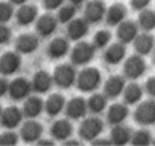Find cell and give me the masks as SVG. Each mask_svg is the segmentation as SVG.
<instances>
[{
    "label": "cell",
    "mask_w": 155,
    "mask_h": 146,
    "mask_svg": "<svg viewBox=\"0 0 155 146\" xmlns=\"http://www.w3.org/2000/svg\"><path fill=\"white\" fill-rule=\"evenodd\" d=\"M101 72L97 69V68H92V66H87L84 68L80 74H77V89L80 92H95L100 86H101Z\"/></svg>",
    "instance_id": "obj_1"
},
{
    "label": "cell",
    "mask_w": 155,
    "mask_h": 146,
    "mask_svg": "<svg viewBox=\"0 0 155 146\" xmlns=\"http://www.w3.org/2000/svg\"><path fill=\"white\" fill-rule=\"evenodd\" d=\"M53 81L60 89H69L77 81V71L75 65L72 63H62L54 68L53 72Z\"/></svg>",
    "instance_id": "obj_2"
},
{
    "label": "cell",
    "mask_w": 155,
    "mask_h": 146,
    "mask_svg": "<svg viewBox=\"0 0 155 146\" xmlns=\"http://www.w3.org/2000/svg\"><path fill=\"white\" fill-rule=\"evenodd\" d=\"M95 51H97V47L94 45V42L91 44L86 41H77L74 48L69 51L71 63L75 66H84L89 62H92V59L95 57Z\"/></svg>",
    "instance_id": "obj_3"
},
{
    "label": "cell",
    "mask_w": 155,
    "mask_h": 146,
    "mask_svg": "<svg viewBox=\"0 0 155 146\" xmlns=\"http://www.w3.org/2000/svg\"><path fill=\"white\" fill-rule=\"evenodd\" d=\"M103 131H104V122L101 118H98V114H94V116H89V118L83 119L80 127H78V136L84 142L95 140L97 137H100V134Z\"/></svg>",
    "instance_id": "obj_4"
},
{
    "label": "cell",
    "mask_w": 155,
    "mask_h": 146,
    "mask_svg": "<svg viewBox=\"0 0 155 146\" xmlns=\"http://www.w3.org/2000/svg\"><path fill=\"white\" fill-rule=\"evenodd\" d=\"M148 69L146 60L140 54H133L124 62V75L128 80H139L140 77L145 75Z\"/></svg>",
    "instance_id": "obj_5"
},
{
    "label": "cell",
    "mask_w": 155,
    "mask_h": 146,
    "mask_svg": "<svg viewBox=\"0 0 155 146\" xmlns=\"http://www.w3.org/2000/svg\"><path fill=\"white\" fill-rule=\"evenodd\" d=\"M134 121L142 127H151L155 125V99H146L142 101L136 111H134Z\"/></svg>",
    "instance_id": "obj_6"
},
{
    "label": "cell",
    "mask_w": 155,
    "mask_h": 146,
    "mask_svg": "<svg viewBox=\"0 0 155 146\" xmlns=\"http://www.w3.org/2000/svg\"><path fill=\"white\" fill-rule=\"evenodd\" d=\"M42 134H44V127L35 118H27V121L20 125V137L26 143L38 142L39 139H42Z\"/></svg>",
    "instance_id": "obj_7"
},
{
    "label": "cell",
    "mask_w": 155,
    "mask_h": 146,
    "mask_svg": "<svg viewBox=\"0 0 155 146\" xmlns=\"http://www.w3.org/2000/svg\"><path fill=\"white\" fill-rule=\"evenodd\" d=\"M21 54L15 50V51H6L0 56V74L5 77L14 75L15 72L20 71L21 68Z\"/></svg>",
    "instance_id": "obj_8"
},
{
    "label": "cell",
    "mask_w": 155,
    "mask_h": 146,
    "mask_svg": "<svg viewBox=\"0 0 155 146\" xmlns=\"http://www.w3.org/2000/svg\"><path fill=\"white\" fill-rule=\"evenodd\" d=\"M32 81L26 77H17L9 83V97L12 101H24L32 94Z\"/></svg>",
    "instance_id": "obj_9"
},
{
    "label": "cell",
    "mask_w": 155,
    "mask_h": 146,
    "mask_svg": "<svg viewBox=\"0 0 155 146\" xmlns=\"http://www.w3.org/2000/svg\"><path fill=\"white\" fill-rule=\"evenodd\" d=\"M23 119H24L23 108H20L17 105H11V107L3 108L2 116H0V124L6 130H14L23 124Z\"/></svg>",
    "instance_id": "obj_10"
},
{
    "label": "cell",
    "mask_w": 155,
    "mask_h": 146,
    "mask_svg": "<svg viewBox=\"0 0 155 146\" xmlns=\"http://www.w3.org/2000/svg\"><path fill=\"white\" fill-rule=\"evenodd\" d=\"M105 12L107 6L104 0H89L84 8V18L89 21V24H97L105 18Z\"/></svg>",
    "instance_id": "obj_11"
},
{
    "label": "cell",
    "mask_w": 155,
    "mask_h": 146,
    "mask_svg": "<svg viewBox=\"0 0 155 146\" xmlns=\"http://www.w3.org/2000/svg\"><path fill=\"white\" fill-rule=\"evenodd\" d=\"M57 26H59L57 17L50 14V12H47V14H44V15L36 18V33L41 38L51 36L53 33L57 30Z\"/></svg>",
    "instance_id": "obj_12"
},
{
    "label": "cell",
    "mask_w": 155,
    "mask_h": 146,
    "mask_svg": "<svg viewBox=\"0 0 155 146\" xmlns=\"http://www.w3.org/2000/svg\"><path fill=\"white\" fill-rule=\"evenodd\" d=\"M87 101L81 97H74L71 98L66 105H65V113H66V118H69L71 121H78L81 118L86 116L87 113Z\"/></svg>",
    "instance_id": "obj_13"
},
{
    "label": "cell",
    "mask_w": 155,
    "mask_h": 146,
    "mask_svg": "<svg viewBox=\"0 0 155 146\" xmlns=\"http://www.w3.org/2000/svg\"><path fill=\"white\" fill-rule=\"evenodd\" d=\"M69 41H81L89 33V21L86 18H72L66 27Z\"/></svg>",
    "instance_id": "obj_14"
},
{
    "label": "cell",
    "mask_w": 155,
    "mask_h": 146,
    "mask_svg": "<svg viewBox=\"0 0 155 146\" xmlns=\"http://www.w3.org/2000/svg\"><path fill=\"white\" fill-rule=\"evenodd\" d=\"M139 24L133 20H124L119 26H117V30H116V36L120 42L124 44H130V42H134V39L137 38L139 35Z\"/></svg>",
    "instance_id": "obj_15"
},
{
    "label": "cell",
    "mask_w": 155,
    "mask_h": 146,
    "mask_svg": "<svg viewBox=\"0 0 155 146\" xmlns=\"http://www.w3.org/2000/svg\"><path fill=\"white\" fill-rule=\"evenodd\" d=\"M39 47V35L35 33H23L15 41V50L20 54H32Z\"/></svg>",
    "instance_id": "obj_16"
},
{
    "label": "cell",
    "mask_w": 155,
    "mask_h": 146,
    "mask_svg": "<svg viewBox=\"0 0 155 146\" xmlns=\"http://www.w3.org/2000/svg\"><path fill=\"white\" fill-rule=\"evenodd\" d=\"M128 116H130V108L127 102H114L107 110V122L111 127L124 124Z\"/></svg>",
    "instance_id": "obj_17"
},
{
    "label": "cell",
    "mask_w": 155,
    "mask_h": 146,
    "mask_svg": "<svg viewBox=\"0 0 155 146\" xmlns=\"http://www.w3.org/2000/svg\"><path fill=\"white\" fill-rule=\"evenodd\" d=\"M125 80H127L125 75H111L107 78L104 85V94L107 95L108 99H114L124 94V89L127 86Z\"/></svg>",
    "instance_id": "obj_18"
},
{
    "label": "cell",
    "mask_w": 155,
    "mask_h": 146,
    "mask_svg": "<svg viewBox=\"0 0 155 146\" xmlns=\"http://www.w3.org/2000/svg\"><path fill=\"white\" fill-rule=\"evenodd\" d=\"M51 137L57 142H65L68 139H71L72 133H74V127L71 124V119H57L51 125Z\"/></svg>",
    "instance_id": "obj_19"
},
{
    "label": "cell",
    "mask_w": 155,
    "mask_h": 146,
    "mask_svg": "<svg viewBox=\"0 0 155 146\" xmlns=\"http://www.w3.org/2000/svg\"><path fill=\"white\" fill-rule=\"evenodd\" d=\"M125 56H127V47L120 41L108 45L104 51V60H105L107 65H111V66L119 65L125 59Z\"/></svg>",
    "instance_id": "obj_20"
},
{
    "label": "cell",
    "mask_w": 155,
    "mask_h": 146,
    "mask_svg": "<svg viewBox=\"0 0 155 146\" xmlns=\"http://www.w3.org/2000/svg\"><path fill=\"white\" fill-rule=\"evenodd\" d=\"M127 6L124 3H113L110 8H107L105 12V23L111 27H117L124 20H127Z\"/></svg>",
    "instance_id": "obj_21"
},
{
    "label": "cell",
    "mask_w": 155,
    "mask_h": 146,
    "mask_svg": "<svg viewBox=\"0 0 155 146\" xmlns=\"http://www.w3.org/2000/svg\"><path fill=\"white\" fill-rule=\"evenodd\" d=\"M131 137H133V130L124 124L119 125H113L111 128V134H110V140L111 145L116 146H125L131 143Z\"/></svg>",
    "instance_id": "obj_22"
},
{
    "label": "cell",
    "mask_w": 155,
    "mask_h": 146,
    "mask_svg": "<svg viewBox=\"0 0 155 146\" xmlns=\"http://www.w3.org/2000/svg\"><path fill=\"white\" fill-rule=\"evenodd\" d=\"M53 74L41 69L38 71L33 78H32V88H33V92L36 94H47L53 86Z\"/></svg>",
    "instance_id": "obj_23"
},
{
    "label": "cell",
    "mask_w": 155,
    "mask_h": 146,
    "mask_svg": "<svg viewBox=\"0 0 155 146\" xmlns=\"http://www.w3.org/2000/svg\"><path fill=\"white\" fill-rule=\"evenodd\" d=\"M44 105H45V101H42L41 97L29 95L24 99V104H23L24 118H38L44 111Z\"/></svg>",
    "instance_id": "obj_24"
},
{
    "label": "cell",
    "mask_w": 155,
    "mask_h": 146,
    "mask_svg": "<svg viewBox=\"0 0 155 146\" xmlns=\"http://www.w3.org/2000/svg\"><path fill=\"white\" fill-rule=\"evenodd\" d=\"M38 18V8L35 5H21L15 14V20L18 23V26H30L33 21H36Z\"/></svg>",
    "instance_id": "obj_25"
},
{
    "label": "cell",
    "mask_w": 155,
    "mask_h": 146,
    "mask_svg": "<svg viewBox=\"0 0 155 146\" xmlns=\"http://www.w3.org/2000/svg\"><path fill=\"white\" fill-rule=\"evenodd\" d=\"M155 48V38L149 32L139 33L137 38L134 39V50L140 56H148L151 54Z\"/></svg>",
    "instance_id": "obj_26"
},
{
    "label": "cell",
    "mask_w": 155,
    "mask_h": 146,
    "mask_svg": "<svg viewBox=\"0 0 155 146\" xmlns=\"http://www.w3.org/2000/svg\"><path fill=\"white\" fill-rule=\"evenodd\" d=\"M69 53V39L66 38H54L53 41H50L48 47H47V54L50 59H62Z\"/></svg>",
    "instance_id": "obj_27"
},
{
    "label": "cell",
    "mask_w": 155,
    "mask_h": 146,
    "mask_svg": "<svg viewBox=\"0 0 155 146\" xmlns=\"http://www.w3.org/2000/svg\"><path fill=\"white\" fill-rule=\"evenodd\" d=\"M65 105H66V101L63 95L60 94H51L50 97L45 99V105H44V110L48 116H59L63 110H65Z\"/></svg>",
    "instance_id": "obj_28"
},
{
    "label": "cell",
    "mask_w": 155,
    "mask_h": 146,
    "mask_svg": "<svg viewBox=\"0 0 155 146\" xmlns=\"http://www.w3.org/2000/svg\"><path fill=\"white\" fill-rule=\"evenodd\" d=\"M143 92H145V89L139 83H136V80H133V83L127 85L125 89H124V94H122L124 95V101L128 105L139 104L142 101V98H143Z\"/></svg>",
    "instance_id": "obj_29"
},
{
    "label": "cell",
    "mask_w": 155,
    "mask_h": 146,
    "mask_svg": "<svg viewBox=\"0 0 155 146\" xmlns=\"http://www.w3.org/2000/svg\"><path fill=\"white\" fill-rule=\"evenodd\" d=\"M107 101H108V98H107L105 94L95 92L87 99V110L92 114H101L104 110L107 108Z\"/></svg>",
    "instance_id": "obj_30"
},
{
    "label": "cell",
    "mask_w": 155,
    "mask_h": 146,
    "mask_svg": "<svg viewBox=\"0 0 155 146\" xmlns=\"http://www.w3.org/2000/svg\"><path fill=\"white\" fill-rule=\"evenodd\" d=\"M137 24H139V27L143 32H152V30H155V11H152V9L140 11Z\"/></svg>",
    "instance_id": "obj_31"
},
{
    "label": "cell",
    "mask_w": 155,
    "mask_h": 146,
    "mask_svg": "<svg viewBox=\"0 0 155 146\" xmlns=\"http://www.w3.org/2000/svg\"><path fill=\"white\" fill-rule=\"evenodd\" d=\"M75 14H77V8H75V5H72V3H69V5H62L59 9H57V20H59V23H62V24H68L74 17H75Z\"/></svg>",
    "instance_id": "obj_32"
},
{
    "label": "cell",
    "mask_w": 155,
    "mask_h": 146,
    "mask_svg": "<svg viewBox=\"0 0 155 146\" xmlns=\"http://www.w3.org/2000/svg\"><path fill=\"white\" fill-rule=\"evenodd\" d=\"M154 142L152 139V134L142 128V130H137V131H133V137H131V145L134 146H148Z\"/></svg>",
    "instance_id": "obj_33"
},
{
    "label": "cell",
    "mask_w": 155,
    "mask_h": 146,
    "mask_svg": "<svg viewBox=\"0 0 155 146\" xmlns=\"http://www.w3.org/2000/svg\"><path fill=\"white\" fill-rule=\"evenodd\" d=\"M110 41H111V33L108 30H100L94 36V45L97 48H105Z\"/></svg>",
    "instance_id": "obj_34"
},
{
    "label": "cell",
    "mask_w": 155,
    "mask_h": 146,
    "mask_svg": "<svg viewBox=\"0 0 155 146\" xmlns=\"http://www.w3.org/2000/svg\"><path fill=\"white\" fill-rule=\"evenodd\" d=\"M14 17V5L11 2H0V23H8Z\"/></svg>",
    "instance_id": "obj_35"
},
{
    "label": "cell",
    "mask_w": 155,
    "mask_h": 146,
    "mask_svg": "<svg viewBox=\"0 0 155 146\" xmlns=\"http://www.w3.org/2000/svg\"><path fill=\"white\" fill-rule=\"evenodd\" d=\"M20 136L14 131H5L0 134V146H15L18 143Z\"/></svg>",
    "instance_id": "obj_36"
},
{
    "label": "cell",
    "mask_w": 155,
    "mask_h": 146,
    "mask_svg": "<svg viewBox=\"0 0 155 146\" xmlns=\"http://www.w3.org/2000/svg\"><path fill=\"white\" fill-rule=\"evenodd\" d=\"M12 39V30L6 23H0V45H5L11 42Z\"/></svg>",
    "instance_id": "obj_37"
},
{
    "label": "cell",
    "mask_w": 155,
    "mask_h": 146,
    "mask_svg": "<svg viewBox=\"0 0 155 146\" xmlns=\"http://www.w3.org/2000/svg\"><path fill=\"white\" fill-rule=\"evenodd\" d=\"M130 3H131V8L134 9V11H143V9H146L148 6H149V3H151V0H130Z\"/></svg>",
    "instance_id": "obj_38"
},
{
    "label": "cell",
    "mask_w": 155,
    "mask_h": 146,
    "mask_svg": "<svg viewBox=\"0 0 155 146\" xmlns=\"http://www.w3.org/2000/svg\"><path fill=\"white\" fill-rule=\"evenodd\" d=\"M65 0H42L44 3V8L48 9V11H54V9H59L62 5H63Z\"/></svg>",
    "instance_id": "obj_39"
},
{
    "label": "cell",
    "mask_w": 155,
    "mask_h": 146,
    "mask_svg": "<svg viewBox=\"0 0 155 146\" xmlns=\"http://www.w3.org/2000/svg\"><path fill=\"white\" fill-rule=\"evenodd\" d=\"M145 91L151 98H155V77H151L145 83Z\"/></svg>",
    "instance_id": "obj_40"
},
{
    "label": "cell",
    "mask_w": 155,
    "mask_h": 146,
    "mask_svg": "<svg viewBox=\"0 0 155 146\" xmlns=\"http://www.w3.org/2000/svg\"><path fill=\"white\" fill-rule=\"evenodd\" d=\"M9 80L3 75V77H0V98L5 97L8 92H9Z\"/></svg>",
    "instance_id": "obj_41"
},
{
    "label": "cell",
    "mask_w": 155,
    "mask_h": 146,
    "mask_svg": "<svg viewBox=\"0 0 155 146\" xmlns=\"http://www.w3.org/2000/svg\"><path fill=\"white\" fill-rule=\"evenodd\" d=\"M92 145L94 146H110L111 145V140H108V139H100V137H97L95 140H92Z\"/></svg>",
    "instance_id": "obj_42"
},
{
    "label": "cell",
    "mask_w": 155,
    "mask_h": 146,
    "mask_svg": "<svg viewBox=\"0 0 155 146\" xmlns=\"http://www.w3.org/2000/svg\"><path fill=\"white\" fill-rule=\"evenodd\" d=\"M36 145L38 146H53L54 143H53V140H50V139H39V140L36 142Z\"/></svg>",
    "instance_id": "obj_43"
},
{
    "label": "cell",
    "mask_w": 155,
    "mask_h": 146,
    "mask_svg": "<svg viewBox=\"0 0 155 146\" xmlns=\"http://www.w3.org/2000/svg\"><path fill=\"white\" fill-rule=\"evenodd\" d=\"M78 140H74V139H68V140H65L63 142V146H78Z\"/></svg>",
    "instance_id": "obj_44"
},
{
    "label": "cell",
    "mask_w": 155,
    "mask_h": 146,
    "mask_svg": "<svg viewBox=\"0 0 155 146\" xmlns=\"http://www.w3.org/2000/svg\"><path fill=\"white\" fill-rule=\"evenodd\" d=\"M12 5H17V6H21V5H24V3H27L29 0H9Z\"/></svg>",
    "instance_id": "obj_45"
},
{
    "label": "cell",
    "mask_w": 155,
    "mask_h": 146,
    "mask_svg": "<svg viewBox=\"0 0 155 146\" xmlns=\"http://www.w3.org/2000/svg\"><path fill=\"white\" fill-rule=\"evenodd\" d=\"M84 2H87V0H69V3H72V5H75V6H78V5H83Z\"/></svg>",
    "instance_id": "obj_46"
},
{
    "label": "cell",
    "mask_w": 155,
    "mask_h": 146,
    "mask_svg": "<svg viewBox=\"0 0 155 146\" xmlns=\"http://www.w3.org/2000/svg\"><path fill=\"white\" fill-rule=\"evenodd\" d=\"M152 59H154V63H155V48H154V51H152Z\"/></svg>",
    "instance_id": "obj_47"
},
{
    "label": "cell",
    "mask_w": 155,
    "mask_h": 146,
    "mask_svg": "<svg viewBox=\"0 0 155 146\" xmlns=\"http://www.w3.org/2000/svg\"><path fill=\"white\" fill-rule=\"evenodd\" d=\"M2 111H3V108H2V105H0V116H2Z\"/></svg>",
    "instance_id": "obj_48"
},
{
    "label": "cell",
    "mask_w": 155,
    "mask_h": 146,
    "mask_svg": "<svg viewBox=\"0 0 155 146\" xmlns=\"http://www.w3.org/2000/svg\"><path fill=\"white\" fill-rule=\"evenodd\" d=\"M152 143H154V145H155V139H154V142H152Z\"/></svg>",
    "instance_id": "obj_49"
}]
</instances>
